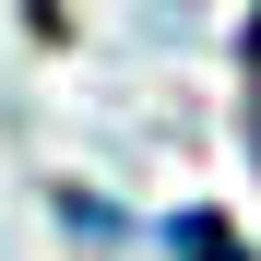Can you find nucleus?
I'll use <instances>...</instances> for the list:
<instances>
[{
    "instance_id": "obj_1",
    "label": "nucleus",
    "mask_w": 261,
    "mask_h": 261,
    "mask_svg": "<svg viewBox=\"0 0 261 261\" xmlns=\"http://www.w3.org/2000/svg\"><path fill=\"white\" fill-rule=\"evenodd\" d=\"M249 154H261V12H249Z\"/></svg>"
}]
</instances>
